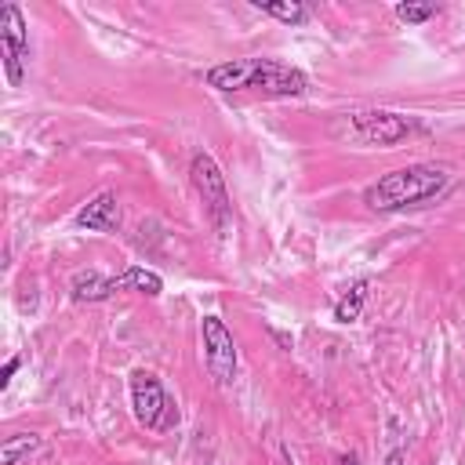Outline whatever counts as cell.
<instances>
[{
    "label": "cell",
    "instance_id": "6da1fadb",
    "mask_svg": "<svg viewBox=\"0 0 465 465\" xmlns=\"http://www.w3.org/2000/svg\"><path fill=\"white\" fill-rule=\"evenodd\" d=\"M207 87L214 91H258L265 98H302L309 91V76L276 58H232L207 69Z\"/></svg>",
    "mask_w": 465,
    "mask_h": 465
},
{
    "label": "cell",
    "instance_id": "7a4b0ae2",
    "mask_svg": "<svg viewBox=\"0 0 465 465\" xmlns=\"http://www.w3.org/2000/svg\"><path fill=\"white\" fill-rule=\"evenodd\" d=\"M450 189V174L436 163H407L396 167L389 174H381L378 182H371L363 189V203L378 214H392V211H407V207H425L432 200H440Z\"/></svg>",
    "mask_w": 465,
    "mask_h": 465
},
{
    "label": "cell",
    "instance_id": "3957f363",
    "mask_svg": "<svg viewBox=\"0 0 465 465\" xmlns=\"http://www.w3.org/2000/svg\"><path fill=\"white\" fill-rule=\"evenodd\" d=\"M120 291H138V294H149L156 298L163 291V276L145 269V265H131L124 269L120 276H102V272H76L73 283H69V298L73 302H105Z\"/></svg>",
    "mask_w": 465,
    "mask_h": 465
},
{
    "label": "cell",
    "instance_id": "277c9868",
    "mask_svg": "<svg viewBox=\"0 0 465 465\" xmlns=\"http://www.w3.org/2000/svg\"><path fill=\"white\" fill-rule=\"evenodd\" d=\"M189 178H193V185H196V193H200V200H203V211H207L211 229L225 240L229 229H232V200H229L222 167L214 163L211 153L200 149V153H193V160H189Z\"/></svg>",
    "mask_w": 465,
    "mask_h": 465
},
{
    "label": "cell",
    "instance_id": "5b68a950",
    "mask_svg": "<svg viewBox=\"0 0 465 465\" xmlns=\"http://www.w3.org/2000/svg\"><path fill=\"white\" fill-rule=\"evenodd\" d=\"M131 411L149 432H167L178 425V407L153 371H131Z\"/></svg>",
    "mask_w": 465,
    "mask_h": 465
},
{
    "label": "cell",
    "instance_id": "8992f818",
    "mask_svg": "<svg viewBox=\"0 0 465 465\" xmlns=\"http://www.w3.org/2000/svg\"><path fill=\"white\" fill-rule=\"evenodd\" d=\"M200 334H203V363H207V374L214 378V385H232L236 381V367H240L232 331L225 327L222 316L207 312L200 320Z\"/></svg>",
    "mask_w": 465,
    "mask_h": 465
},
{
    "label": "cell",
    "instance_id": "52a82bcc",
    "mask_svg": "<svg viewBox=\"0 0 465 465\" xmlns=\"http://www.w3.org/2000/svg\"><path fill=\"white\" fill-rule=\"evenodd\" d=\"M0 54H4L7 84L22 87V76L29 65V29H25V15L18 4L0 7Z\"/></svg>",
    "mask_w": 465,
    "mask_h": 465
},
{
    "label": "cell",
    "instance_id": "ba28073f",
    "mask_svg": "<svg viewBox=\"0 0 465 465\" xmlns=\"http://www.w3.org/2000/svg\"><path fill=\"white\" fill-rule=\"evenodd\" d=\"M352 131L367 145H396L407 134H414L418 124L392 109H363V113H352Z\"/></svg>",
    "mask_w": 465,
    "mask_h": 465
},
{
    "label": "cell",
    "instance_id": "9c48e42d",
    "mask_svg": "<svg viewBox=\"0 0 465 465\" xmlns=\"http://www.w3.org/2000/svg\"><path fill=\"white\" fill-rule=\"evenodd\" d=\"M76 229H87V232H116L120 229V200L113 189H102L94 193L80 211H76Z\"/></svg>",
    "mask_w": 465,
    "mask_h": 465
},
{
    "label": "cell",
    "instance_id": "30bf717a",
    "mask_svg": "<svg viewBox=\"0 0 465 465\" xmlns=\"http://www.w3.org/2000/svg\"><path fill=\"white\" fill-rule=\"evenodd\" d=\"M262 15L276 18V22H287V25H302L309 18V7L302 0H251Z\"/></svg>",
    "mask_w": 465,
    "mask_h": 465
},
{
    "label": "cell",
    "instance_id": "8fae6325",
    "mask_svg": "<svg viewBox=\"0 0 465 465\" xmlns=\"http://www.w3.org/2000/svg\"><path fill=\"white\" fill-rule=\"evenodd\" d=\"M363 302H367V280H356V283L334 302V320H338V323H352V320H360Z\"/></svg>",
    "mask_w": 465,
    "mask_h": 465
},
{
    "label": "cell",
    "instance_id": "7c38bea8",
    "mask_svg": "<svg viewBox=\"0 0 465 465\" xmlns=\"http://www.w3.org/2000/svg\"><path fill=\"white\" fill-rule=\"evenodd\" d=\"M40 447V436L36 432H15L0 443V465H18L22 458H29L33 450Z\"/></svg>",
    "mask_w": 465,
    "mask_h": 465
},
{
    "label": "cell",
    "instance_id": "4fadbf2b",
    "mask_svg": "<svg viewBox=\"0 0 465 465\" xmlns=\"http://www.w3.org/2000/svg\"><path fill=\"white\" fill-rule=\"evenodd\" d=\"M436 15V4H396V18L400 22H407V25H421V22H429Z\"/></svg>",
    "mask_w": 465,
    "mask_h": 465
},
{
    "label": "cell",
    "instance_id": "5bb4252c",
    "mask_svg": "<svg viewBox=\"0 0 465 465\" xmlns=\"http://www.w3.org/2000/svg\"><path fill=\"white\" fill-rule=\"evenodd\" d=\"M18 367H22V356H7V363H4V371H0V389L11 385V378H15Z\"/></svg>",
    "mask_w": 465,
    "mask_h": 465
},
{
    "label": "cell",
    "instance_id": "9a60e30c",
    "mask_svg": "<svg viewBox=\"0 0 465 465\" xmlns=\"http://www.w3.org/2000/svg\"><path fill=\"white\" fill-rule=\"evenodd\" d=\"M385 465H407V450H400V447L389 450V454H385Z\"/></svg>",
    "mask_w": 465,
    "mask_h": 465
},
{
    "label": "cell",
    "instance_id": "2e32d148",
    "mask_svg": "<svg viewBox=\"0 0 465 465\" xmlns=\"http://www.w3.org/2000/svg\"><path fill=\"white\" fill-rule=\"evenodd\" d=\"M338 465H360V461H356V454H341Z\"/></svg>",
    "mask_w": 465,
    "mask_h": 465
}]
</instances>
